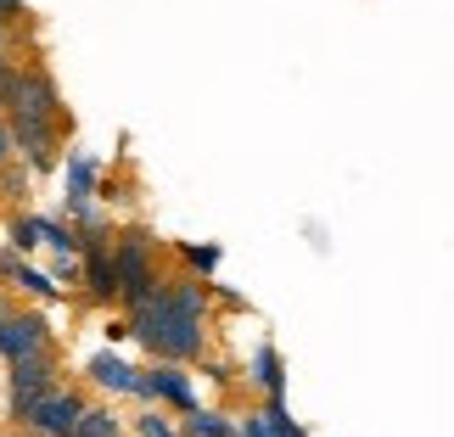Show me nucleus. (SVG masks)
Segmentation results:
<instances>
[{
    "label": "nucleus",
    "mask_w": 454,
    "mask_h": 437,
    "mask_svg": "<svg viewBox=\"0 0 454 437\" xmlns=\"http://www.w3.org/2000/svg\"><path fill=\"white\" fill-rule=\"evenodd\" d=\"M129 331L168 364L197 359L207 342V292L197 281H157V292L135 303Z\"/></svg>",
    "instance_id": "nucleus-1"
},
{
    "label": "nucleus",
    "mask_w": 454,
    "mask_h": 437,
    "mask_svg": "<svg viewBox=\"0 0 454 437\" xmlns=\"http://www.w3.org/2000/svg\"><path fill=\"white\" fill-rule=\"evenodd\" d=\"M113 269H118V297L135 308L141 297L157 292V269H152V236L129 230L124 241H113Z\"/></svg>",
    "instance_id": "nucleus-2"
},
{
    "label": "nucleus",
    "mask_w": 454,
    "mask_h": 437,
    "mask_svg": "<svg viewBox=\"0 0 454 437\" xmlns=\"http://www.w3.org/2000/svg\"><path fill=\"white\" fill-rule=\"evenodd\" d=\"M79 415H84V398H79V393H67V387H45V393L23 410V426H28L34 437H67Z\"/></svg>",
    "instance_id": "nucleus-3"
},
{
    "label": "nucleus",
    "mask_w": 454,
    "mask_h": 437,
    "mask_svg": "<svg viewBox=\"0 0 454 437\" xmlns=\"http://www.w3.org/2000/svg\"><path fill=\"white\" fill-rule=\"evenodd\" d=\"M6 113L62 124V90H57V79H51L45 67H17V90H12V107Z\"/></svg>",
    "instance_id": "nucleus-4"
},
{
    "label": "nucleus",
    "mask_w": 454,
    "mask_h": 437,
    "mask_svg": "<svg viewBox=\"0 0 454 437\" xmlns=\"http://www.w3.org/2000/svg\"><path fill=\"white\" fill-rule=\"evenodd\" d=\"M6 129H12V152H23L34 168H51V163H57V135H62V124H45V118L6 113Z\"/></svg>",
    "instance_id": "nucleus-5"
},
{
    "label": "nucleus",
    "mask_w": 454,
    "mask_h": 437,
    "mask_svg": "<svg viewBox=\"0 0 454 437\" xmlns=\"http://www.w3.org/2000/svg\"><path fill=\"white\" fill-rule=\"evenodd\" d=\"M0 354L6 359L51 354V331H45L40 314H6V320H0Z\"/></svg>",
    "instance_id": "nucleus-6"
},
{
    "label": "nucleus",
    "mask_w": 454,
    "mask_h": 437,
    "mask_svg": "<svg viewBox=\"0 0 454 437\" xmlns=\"http://www.w3.org/2000/svg\"><path fill=\"white\" fill-rule=\"evenodd\" d=\"M45 387H57V364H51V354L12 359V410H17V415H23Z\"/></svg>",
    "instance_id": "nucleus-7"
},
{
    "label": "nucleus",
    "mask_w": 454,
    "mask_h": 437,
    "mask_svg": "<svg viewBox=\"0 0 454 437\" xmlns=\"http://www.w3.org/2000/svg\"><path fill=\"white\" fill-rule=\"evenodd\" d=\"M84 247V286H90L96 297H118V269H113V253H107V241H79Z\"/></svg>",
    "instance_id": "nucleus-8"
},
{
    "label": "nucleus",
    "mask_w": 454,
    "mask_h": 437,
    "mask_svg": "<svg viewBox=\"0 0 454 437\" xmlns=\"http://www.w3.org/2000/svg\"><path fill=\"white\" fill-rule=\"evenodd\" d=\"M129 393H146V398H168V404H180V410H191L197 398H191V381L180 376V371H157V376H135V387Z\"/></svg>",
    "instance_id": "nucleus-9"
},
{
    "label": "nucleus",
    "mask_w": 454,
    "mask_h": 437,
    "mask_svg": "<svg viewBox=\"0 0 454 437\" xmlns=\"http://www.w3.org/2000/svg\"><path fill=\"white\" fill-rule=\"evenodd\" d=\"M241 437H303V426L292 421V415H286L281 404H270L264 415H253V421L241 426Z\"/></svg>",
    "instance_id": "nucleus-10"
},
{
    "label": "nucleus",
    "mask_w": 454,
    "mask_h": 437,
    "mask_svg": "<svg viewBox=\"0 0 454 437\" xmlns=\"http://www.w3.org/2000/svg\"><path fill=\"white\" fill-rule=\"evenodd\" d=\"M90 381H96V387H113V393H129L135 387V371H129L124 359H113V354H96L90 359Z\"/></svg>",
    "instance_id": "nucleus-11"
},
{
    "label": "nucleus",
    "mask_w": 454,
    "mask_h": 437,
    "mask_svg": "<svg viewBox=\"0 0 454 437\" xmlns=\"http://www.w3.org/2000/svg\"><path fill=\"white\" fill-rule=\"evenodd\" d=\"M253 371H258V387H264L270 398H281V387H286V364H281V354H275V347H258Z\"/></svg>",
    "instance_id": "nucleus-12"
},
{
    "label": "nucleus",
    "mask_w": 454,
    "mask_h": 437,
    "mask_svg": "<svg viewBox=\"0 0 454 437\" xmlns=\"http://www.w3.org/2000/svg\"><path fill=\"white\" fill-rule=\"evenodd\" d=\"M67 437H118V415L113 410H90V404H84V415H79V421H74V432H67Z\"/></svg>",
    "instance_id": "nucleus-13"
},
{
    "label": "nucleus",
    "mask_w": 454,
    "mask_h": 437,
    "mask_svg": "<svg viewBox=\"0 0 454 437\" xmlns=\"http://www.w3.org/2000/svg\"><path fill=\"white\" fill-rule=\"evenodd\" d=\"M12 275H17V286H28L34 297H57V286H51V281H45V275H34V269H23V264H17Z\"/></svg>",
    "instance_id": "nucleus-14"
},
{
    "label": "nucleus",
    "mask_w": 454,
    "mask_h": 437,
    "mask_svg": "<svg viewBox=\"0 0 454 437\" xmlns=\"http://www.w3.org/2000/svg\"><path fill=\"white\" fill-rule=\"evenodd\" d=\"M191 432H197V437H236L219 415H191Z\"/></svg>",
    "instance_id": "nucleus-15"
},
{
    "label": "nucleus",
    "mask_w": 454,
    "mask_h": 437,
    "mask_svg": "<svg viewBox=\"0 0 454 437\" xmlns=\"http://www.w3.org/2000/svg\"><path fill=\"white\" fill-rule=\"evenodd\" d=\"M12 241H17L23 253H28V247H40V224H34V219H17V224H12Z\"/></svg>",
    "instance_id": "nucleus-16"
},
{
    "label": "nucleus",
    "mask_w": 454,
    "mask_h": 437,
    "mask_svg": "<svg viewBox=\"0 0 454 437\" xmlns=\"http://www.w3.org/2000/svg\"><path fill=\"white\" fill-rule=\"evenodd\" d=\"M12 157H17V152H12V129H6V118H0V168H6Z\"/></svg>",
    "instance_id": "nucleus-17"
},
{
    "label": "nucleus",
    "mask_w": 454,
    "mask_h": 437,
    "mask_svg": "<svg viewBox=\"0 0 454 437\" xmlns=\"http://www.w3.org/2000/svg\"><path fill=\"white\" fill-rule=\"evenodd\" d=\"M141 437H174V432L157 421V415H146V421H141Z\"/></svg>",
    "instance_id": "nucleus-18"
},
{
    "label": "nucleus",
    "mask_w": 454,
    "mask_h": 437,
    "mask_svg": "<svg viewBox=\"0 0 454 437\" xmlns=\"http://www.w3.org/2000/svg\"><path fill=\"white\" fill-rule=\"evenodd\" d=\"M191 264H197V269H214V264H219V253H214V247H202V253H191Z\"/></svg>",
    "instance_id": "nucleus-19"
},
{
    "label": "nucleus",
    "mask_w": 454,
    "mask_h": 437,
    "mask_svg": "<svg viewBox=\"0 0 454 437\" xmlns=\"http://www.w3.org/2000/svg\"><path fill=\"white\" fill-rule=\"evenodd\" d=\"M0 320H6V308H0Z\"/></svg>",
    "instance_id": "nucleus-20"
}]
</instances>
